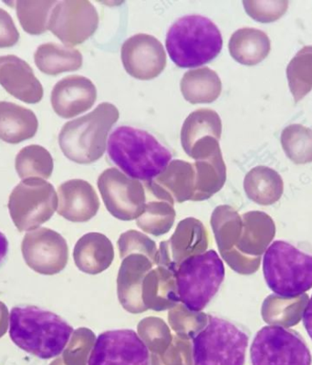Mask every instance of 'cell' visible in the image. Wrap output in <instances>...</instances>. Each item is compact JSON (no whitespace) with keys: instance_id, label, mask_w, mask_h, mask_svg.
Here are the masks:
<instances>
[{"instance_id":"1","label":"cell","mask_w":312,"mask_h":365,"mask_svg":"<svg viewBox=\"0 0 312 365\" xmlns=\"http://www.w3.org/2000/svg\"><path fill=\"white\" fill-rule=\"evenodd\" d=\"M74 331L60 316L36 306H17L9 316V336L19 348L42 360L63 353Z\"/></svg>"},{"instance_id":"2","label":"cell","mask_w":312,"mask_h":365,"mask_svg":"<svg viewBox=\"0 0 312 365\" xmlns=\"http://www.w3.org/2000/svg\"><path fill=\"white\" fill-rule=\"evenodd\" d=\"M108 155L125 175L144 182L157 178L172 160L154 135L130 126L118 127L110 135Z\"/></svg>"},{"instance_id":"3","label":"cell","mask_w":312,"mask_h":365,"mask_svg":"<svg viewBox=\"0 0 312 365\" xmlns=\"http://www.w3.org/2000/svg\"><path fill=\"white\" fill-rule=\"evenodd\" d=\"M119 117L116 106L103 103L92 113L65 123L58 135L61 151L77 164L98 161L105 153L109 133Z\"/></svg>"},{"instance_id":"4","label":"cell","mask_w":312,"mask_h":365,"mask_svg":"<svg viewBox=\"0 0 312 365\" xmlns=\"http://www.w3.org/2000/svg\"><path fill=\"white\" fill-rule=\"evenodd\" d=\"M165 46L172 61L180 68H196L211 63L223 48L222 34L209 19L184 16L169 29Z\"/></svg>"},{"instance_id":"5","label":"cell","mask_w":312,"mask_h":365,"mask_svg":"<svg viewBox=\"0 0 312 365\" xmlns=\"http://www.w3.org/2000/svg\"><path fill=\"white\" fill-rule=\"evenodd\" d=\"M262 267L266 285L281 298H298L312 289V254L287 241L271 243Z\"/></svg>"},{"instance_id":"6","label":"cell","mask_w":312,"mask_h":365,"mask_svg":"<svg viewBox=\"0 0 312 365\" xmlns=\"http://www.w3.org/2000/svg\"><path fill=\"white\" fill-rule=\"evenodd\" d=\"M222 259L214 250L184 260L175 272L180 302L192 312H202L225 279Z\"/></svg>"},{"instance_id":"7","label":"cell","mask_w":312,"mask_h":365,"mask_svg":"<svg viewBox=\"0 0 312 365\" xmlns=\"http://www.w3.org/2000/svg\"><path fill=\"white\" fill-rule=\"evenodd\" d=\"M249 337L225 319L208 315V324L193 339L194 365H244Z\"/></svg>"},{"instance_id":"8","label":"cell","mask_w":312,"mask_h":365,"mask_svg":"<svg viewBox=\"0 0 312 365\" xmlns=\"http://www.w3.org/2000/svg\"><path fill=\"white\" fill-rule=\"evenodd\" d=\"M58 205L56 190L51 182L41 178H28L13 189L8 207L13 223L19 232H24L50 220Z\"/></svg>"},{"instance_id":"9","label":"cell","mask_w":312,"mask_h":365,"mask_svg":"<svg viewBox=\"0 0 312 365\" xmlns=\"http://www.w3.org/2000/svg\"><path fill=\"white\" fill-rule=\"evenodd\" d=\"M252 365H311L306 341L300 334L279 325H266L256 332L250 348Z\"/></svg>"},{"instance_id":"10","label":"cell","mask_w":312,"mask_h":365,"mask_svg":"<svg viewBox=\"0 0 312 365\" xmlns=\"http://www.w3.org/2000/svg\"><path fill=\"white\" fill-rule=\"evenodd\" d=\"M99 190L109 213L117 220L132 221L144 213L146 191L144 184L117 168H108L98 178Z\"/></svg>"},{"instance_id":"11","label":"cell","mask_w":312,"mask_h":365,"mask_svg":"<svg viewBox=\"0 0 312 365\" xmlns=\"http://www.w3.org/2000/svg\"><path fill=\"white\" fill-rule=\"evenodd\" d=\"M99 14L87 0L58 1L51 13L48 31L67 47L83 44L95 34Z\"/></svg>"},{"instance_id":"12","label":"cell","mask_w":312,"mask_h":365,"mask_svg":"<svg viewBox=\"0 0 312 365\" xmlns=\"http://www.w3.org/2000/svg\"><path fill=\"white\" fill-rule=\"evenodd\" d=\"M87 365H151V355L135 331H108L96 338Z\"/></svg>"},{"instance_id":"13","label":"cell","mask_w":312,"mask_h":365,"mask_svg":"<svg viewBox=\"0 0 312 365\" xmlns=\"http://www.w3.org/2000/svg\"><path fill=\"white\" fill-rule=\"evenodd\" d=\"M21 250L29 268L42 275L63 272L69 260L67 241L60 233L48 227L37 228L26 234Z\"/></svg>"},{"instance_id":"14","label":"cell","mask_w":312,"mask_h":365,"mask_svg":"<svg viewBox=\"0 0 312 365\" xmlns=\"http://www.w3.org/2000/svg\"><path fill=\"white\" fill-rule=\"evenodd\" d=\"M209 237L202 222L194 217L180 221L173 236L162 241L158 266L177 272L184 260L207 251Z\"/></svg>"},{"instance_id":"15","label":"cell","mask_w":312,"mask_h":365,"mask_svg":"<svg viewBox=\"0 0 312 365\" xmlns=\"http://www.w3.org/2000/svg\"><path fill=\"white\" fill-rule=\"evenodd\" d=\"M122 63L135 79L149 81L158 77L167 66L164 46L154 36L140 34L123 44Z\"/></svg>"},{"instance_id":"16","label":"cell","mask_w":312,"mask_h":365,"mask_svg":"<svg viewBox=\"0 0 312 365\" xmlns=\"http://www.w3.org/2000/svg\"><path fill=\"white\" fill-rule=\"evenodd\" d=\"M146 193L151 197L174 205L192 200L196 187L194 164L175 159L152 180L145 182Z\"/></svg>"},{"instance_id":"17","label":"cell","mask_w":312,"mask_h":365,"mask_svg":"<svg viewBox=\"0 0 312 365\" xmlns=\"http://www.w3.org/2000/svg\"><path fill=\"white\" fill-rule=\"evenodd\" d=\"M96 99L97 90L93 81L80 75H71L58 81L51 96L52 109L64 119L90 110Z\"/></svg>"},{"instance_id":"18","label":"cell","mask_w":312,"mask_h":365,"mask_svg":"<svg viewBox=\"0 0 312 365\" xmlns=\"http://www.w3.org/2000/svg\"><path fill=\"white\" fill-rule=\"evenodd\" d=\"M155 263L141 253H132L122 259L117 277V294L123 308L132 314L147 311L142 299V282Z\"/></svg>"},{"instance_id":"19","label":"cell","mask_w":312,"mask_h":365,"mask_svg":"<svg viewBox=\"0 0 312 365\" xmlns=\"http://www.w3.org/2000/svg\"><path fill=\"white\" fill-rule=\"evenodd\" d=\"M0 86L28 104L40 103L44 96L43 87L32 68L15 55L0 56Z\"/></svg>"},{"instance_id":"20","label":"cell","mask_w":312,"mask_h":365,"mask_svg":"<svg viewBox=\"0 0 312 365\" xmlns=\"http://www.w3.org/2000/svg\"><path fill=\"white\" fill-rule=\"evenodd\" d=\"M58 214L71 222H87L95 217L100 203L95 189L83 179L64 182L58 189Z\"/></svg>"},{"instance_id":"21","label":"cell","mask_w":312,"mask_h":365,"mask_svg":"<svg viewBox=\"0 0 312 365\" xmlns=\"http://www.w3.org/2000/svg\"><path fill=\"white\" fill-rule=\"evenodd\" d=\"M73 259L81 272L89 275L105 272L115 259V247L112 241L102 233L90 232L77 241Z\"/></svg>"},{"instance_id":"22","label":"cell","mask_w":312,"mask_h":365,"mask_svg":"<svg viewBox=\"0 0 312 365\" xmlns=\"http://www.w3.org/2000/svg\"><path fill=\"white\" fill-rule=\"evenodd\" d=\"M142 299L147 311L164 312L180 304L175 272L162 266L152 269L142 282Z\"/></svg>"},{"instance_id":"23","label":"cell","mask_w":312,"mask_h":365,"mask_svg":"<svg viewBox=\"0 0 312 365\" xmlns=\"http://www.w3.org/2000/svg\"><path fill=\"white\" fill-rule=\"evenodd\" d=\"M241 217V234L235 249L244 255L260 257L274 239V221L261 211H250Z\"/></svg>"},{"instance_id":"24","label":"cell","mask_w":312,"mask_h":365,"mask_svg":"<svg viewBox=\"0 0 312 365\" xmlns=\"http://www.w3.org/2000/svg\"><path fill=\"white\" fill-rule=\"evenodd\" d=\"M38 120L31 110L9 102H0V140L11 145L36 135Z\"/></svg>"},{"instance_id":"25","label":"cell","mask_w":312,"mask_h":365,"mask_svg":"<svg viewBox=\"0 0 312 365\" xmlns=\"http://www.w3.org/2000/svg\"><path fill=\"white\" fill-rule=\"evenodd\" d=\"M194 166L196 187L192 201L209 200L223 188L227 181V166L221 149L196 160Z\"/></svg>"},{"instance_id":"26","label":"cell","mask_w":312,"mask_h":365,"mask_svg":"<svg viewBox=\"0 0 312 365\" xmlns=\"http://www.w3.org/2000/svg\"><path fill=\"white\" fill-rule=\"evenodd\" d=\"M229 53L240 64L255 66L271 52V41L264 31L242 28L234 32L229 43Z\"/></svg>"},{"instance_id":"27","label":"cell","mask_w":312,"mask_h":365,"mask_svg":"<svg viewBox=\"0 0 312 365\" xmlns=\"http://www.w3.org/2000/svg\"><path fill=\"white\" fill-rule=\"evenodd\" d=\"M244 190L250 200L260 205H271L281 200L284 182L277 171L268 166L252 168L244 179Z\"/></svg>"},{"instance_id":"28","label":"cell","mask_w":312,"mask_h":365,"mask_svg":"<svg viewBox=\"0 0 312 365\" xmlns=\"http://www.w3.org/2000/svg\"><path fill=\"white\" fill-rule=\"evenodd\" d=\"M222 122L219 113L211 109H198L188 115L181 130V143L185 154H189L197 143L214 138L220 140Z\"/></svg>"},{"instance_id":"29","label":"cell","mask_w":312,"mask_h":365,"mask_svg":"<svg viewBox=\"0 0 312 365\" xmlns=\"http://www.w3.org/2000/svg\"><path fill=\"white\" fill-rule=\"evenodd\" d=\"M182 94L192 104L212 103L222 91V81L216 71L203 67L188 71L182 78Z\"/></svg>"},{"instance_id":"30","label":"cell","mask_w":312,"mask_h":365,"mask_svg":"<svg viewBox=\"0 0 312 365\" xmlns=\"http://www.w3.org/2000/svg\"><path fill=\"white\" fill-rule=\"evenodd\" d=\"M83 60V55L76 48L53 42L38 46L34 53L36 66L51 76L80 70Z\"/></svg>"},{"instance_id":"31","label":"cell","mask_w":312,"mask_h":365,"mask_svg":"<svg viewBox=\"0 0 312 365\" xmlns=\"http://www.w3.org/2000/svg\"><path fill=\"white\" fill-rule=\"evenodd\" d=\"M308 302L307 294L295 299H284L275 294L269 295L262 304V318L269 325H279L284 328L292 327L300 322Z\"/></svg>"},{"instance_id":"32","label":"cell","mask_w":312,"mask_h":365,"mask_svg":"<svg viewBox=\"0 0 312 365\" xmlns=\"http://www.w3.org/2000/svg\"><path fill=\"white\" fill-rule=\"evenodd\" d=\"M210 223L220 253L235 249L242 230L239 212L230 205H219L213 211Z\"/></svg>"},{"instance_id":"33","label":"cell","mask_w":312,"mask_h":365,"mask_svg":"<svg viewBox=\"0 0 312 365\" xmlns=\"http://www.w3.org/2000/svg\"><path fill=\"white\" fill-rule=\"evenodd\" d=\"M15 168L19 178L48 179L53 172V158L43 146L31 145L19 152L15 160Z\"/></svg>"},{"instance_id":"34","label":"cell","mask_w":312,"mask_h":365,"mask_svg":"<svg viewBox=\"0 0 312 365\" xmlns=\"http://www.w3.org/2000/svg\"><path fill=\"white\" fill-rule=\"evenodd\" d=\"M144 213L137 218L136 224L145 233L160 237L173 227L175 220L174 205L167 201L147 197Z\"/></svg>"},{"instance_id":"35","label":"cell","mask_w":312,"mask_h":365,"mask_svg":"<svg viewBox=\"0 0 312 365\" xmlns=\"http://www.w3.org/2000/svg\"><path fill=\"white\" fill-rule=\"evenodd\" d=\"M57 3V0L15 1L19 24L24 31L34 36L45 34L51 13Z\"/></svg>"},{"instance_id":"36","label":"cell","mask_w":312,"mask_h":365,"mask_svg":"<svg viewBox=\"0 0 312 365\" xmlns=\"http://www.w3.org/2000/svg\"><path fill=\"white\" fill-rule=\"evenodd\" d=\"M287 78L295 103H298L312 90V46L302 48L289 61Z\"/></svg>"},{"instance_id":"37","label":"cell","mask_w":312,"mask_h":365,"mask_svg":"<svg viewBox=\"0 0 312 365\" xmlns=\"http://www.w3.org/2000/svg\"><path fill=\"white\" fill-rule=\"evenodd\" d=\"M281 145L285 154L297 165L312 162V130L301 125H291L282 131Z\"/></svg>"},{"instance_id":"38","label":"cell","mask_w":312,"mask_h":365,"mask_svg":"<svg viewBox=\"0 0 312 365\" xmlns=\"http://www.w3.org/2000/svg\"><path fill=\"white\" fill-rule=\"evenodd\" d=\"M172 330L184 340H193L208 324V315L203 312H192L184 304L175 306L168 314Z\"/></svg>"},{"instance_id":"39","label":"cell","mask_w":312,"mask_h":365,"mask_svg":"<svg viewBox=\"0 0 312 365\" xmlns=\"http://www.w3.org/2000/svg\"><path fill=\"white\" fill-rule=\"evenodd\" d=\"M137 331L139 337L145 342L148 350L154 354H165L173 341L174 335L164 319L160 318L142 319L137 326Z\"/></svg>"},{"instance_id":"40","label":"cell","mask_w":312,"mask_h":365,"mask_svg":"<svg viewBox=\"0 0 312 365\" xmlns=\"http://www.w3.org/2000/svg\"><path fill=\"white\" fill-rule=\"evenodd\" d=\"M117 246L122 259L130 254L141 253L147 256L155 266H158L159 250L155 241L139 231L129 230L123 233L119 237Z\"/></svg>"},{"instance_id":"41","label":"cell","mask_w":312,"mask_h":365,"mask_svg":"<svg viewBox=\"0 0 312 365\" xmlns=\"http://www.w3.org/2000/svg\"><path fill=\"white\" fill-rule=\"evenodd\" d=\"M288 0H246L244 8L250 18L261 23H271L284 17L288 11Z\"/></svg>"},{"instance_id":"42","label":"cell","mask_w":312,"mask_h":365,"mask_svg":"<svg viewBox=\"0 0 312 365\" xmlns=\"http://www.w3.org/2000/svg\"><path fill=\"white\" fill-rule=\"evenodd\" d=\"M220 254L234 272L242 275H251L255 273L259 269L260 262H261V257L246 256L236 249Z\"/></svg>"},{"instance_id":"43","label":"cell","mask_w":312,"mask_h":365,"mask_svg":"<svg viewBox=\"0 0 312 365\" xmlns=\"http://www.w3.org/2000/svg\"><path fill=\"white\" fill-rule=\"evenodd\" d=\"M19 41V32L11 16L0 8V48L13 47Z\"/></svg>"},{"instance_id":"44","label":"cell","mask_w":312,"mask_h":365,"mask_svg":"<svg viewBox=\"0 0 312 365\" xmlns=\"http://www.w3.org/2000/svg\"><path fill=\"white\" fill-rule=\"evenodd\" d=\"M302 321H303L304 328L306 329L308 336L312 340V296L308 299L306 307L304 309Z\"/></svg>"},{"instance_id":"45","label":"cell","mask_w":312,"mask_h":365,"mask_svg":"<svg viewBox=\"0 0 312 365\" xmlns=\"http://www.w3.org/2000/svg\"><path fill=\"white\" fill-rule=\"evenodd\" d=\"M9 309L4 302H0V338L6 334L9 328Z\"/></svg>"},{"instance_id":"46","label":"cell","mask_w":312,"mask_h":365,"mask_svg":"<svg viewBox=\"0 0 312 365\" xmlns=\"http://www.w3.org/2000/svg\"><path fill=\"white\" fill-rule=\"evenodd\" d=\"M9 250V241L2 232H0V264L5 259Z\"/></svg>"}]
</instances>
